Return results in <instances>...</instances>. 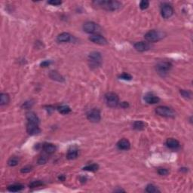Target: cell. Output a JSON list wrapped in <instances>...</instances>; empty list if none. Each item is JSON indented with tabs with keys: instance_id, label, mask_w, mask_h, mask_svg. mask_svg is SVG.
I'll use <instances>...</instances> for the list:
<instances>
[{
	"instance_id": "25",
	"label": "cell",
	"mask_w": 193,
	"mask_h": 193,
	"mask_svg": "<svg viewBox=\"0 0 193 193\" xmlns=\"http://www.w3.org/2000/svg\"><path fill=\"white\" fill-rule=\"evenodd\" d=\"M58 111L60 113L64 114V115H66V114H68L70 112L71 109L69 108L68 106H66V105H63V106H60L58 107Z\"/></svg>"
},
{
	"instance_id": "33",
	"label": "cell",
	"mask_w": 193,
	"mask_h": 193,
	"mask_svg": "<svg viewBox=\"0 0 193 193\" xmlns=\"http://www.w3.org/2000/svg\"><path fill=\"white\" fill-rule=\"evenodd\" d=\"M48 4H50V5H52V6H60V5H61V3H62V2L61 1H57V0H52V1H49V2H48Z\"/></svg>"
},
{
	"instance_id": "37",
	"label": "cell",
	"mask_w": 193,
	"mask_h": 193,
	"mask_svg": "<svg viewBox=\"0 0 193 193\" xmlns=\"http://www.w3.org/2000/svg\"><path fill=\"white\" fill-rule=\"evenodd\" d=\"M33 103H32V102H30V101H28V102H25L24 103H23V106L24 107V108L26 109H29L30 108L31 106H33Z\"/></svg>"
},
{
	"instance_id": "21",
	"label": "cell",
	"mask_w": 193,
	"mask_h": 193,
	"mask_svg": "<svg viewBox=\"0 0 193 193\" xmlns=\"http://www.w3.org/2000/svg\"><path fill=\"white\" fill-rule=\"evenodd\" d=\"M23 188H24V186L21 184H14L9 186L8 187V190L9 192H17L21 191Z\"/></svg>"
},
{
	"instance_id": "17",
	"label": "cell",
	"mask_w": 193,
	"mask_h": 193,
	"mask_svg": "<svg viewBox=\"0 0 193 193\" xmlns=\"http://www.w3.org/2000/svg\"><path fill=\"white\" fill-rule=\"evenodd\" d=\"M57 39L60 42H68L71 40V35L68 33H62L58 35Z\"/></svg>"
},
{
	"instance_id": "12",
	"label": "cell",
	"mask_w": 193,
	"mask_h": 193,
	"mask_svg": "<svg viewBox=\"0 0 193 193\" xmlns=\"http://www.w3.org/2000/svg\"><path fill=\"white\" fill-rule=\"evenodd\" d=\"M144 100L149 104H156L159 102L160 99L158 96H156L153 93H147L144 96Z\"/></svg>"
},
{
	"instance_id": "23",
	"label": "cell",
	"mask_w": 193,
	"mask_h": 193,
	"mask_svg": "<svg viewBox=\"0 0 193 193\" xmlns=\"http://www.w3.org/2000/svg\"><path fill=\"white\" fill-rule=\"evenodd\" d=\"M134 128L136 130H138V131H141V130H144L146 128V124L142 122V121H136L133 124Z\"/></svg>"
},
{
	"instance_id": "38",
	"label": "cell",
	"mask_w": 193,
	"mask_h": 193,
	"mask_svg": "<svg viewBox=\"0 0 193 193\" xmlns=\"http://www.w3.org/2000/svg\"><path fill=\"white\" fill-rule=\"evenodd\" d=\"M121 106L122 107V108H127L129 106V104H128L127 102H122V103H121Z\"/></svg>"
},
{
	"instance_id": "32",
	"label": "cell",
	"mask_w": 193,
	"mask_h": 193,
	"mask_svg": "<svg viewBox=\"0 0 193 193\" xmlns=\"http://www.w3.org/2000/svg\"><path fill=\"white\" fill-rule=\"evenodd\" d=\"M158 173L160 175H167L169 173V171L166 168H159L158 170Z\"/></svg>"
},
{
	"instance_id": "19",
	"label": "cell",
	"mask_w": 193,
	"mask_h": 193,
	"mask_svg": "<svg viewBox=\"0 0 193 193\" xmlns=\"http://www.w3.org/2000/svg\"><path fill=\"white\" fill-rule=\"evenodd\" d=\"M43 149L48 154H52L56 151V146L52 144H45L43 146Z\"/></svg>"
},
{
	"instance_id": "4",
	"label": "cell",
	"mask_w": 193,
	"mask_h": 193,
	"mask_svg": "<svg viewBox=\"0 0 193 193\" xmlns=\"http://www.w3.org/2000/svg\"><path fill=\"white\" fill-rule=\"evenodd\" d=\"M156 112L157 115L167 118H174L176 115L175 112L171 108L163 106H158L156 109Z\"/></svg>"
},
{
	"instance_id": "7",
	"label": "cell",
	"mask_w": 193,
	"mask_h": 193,
	"mask_svg": "<svg viewBox=\"0 0 193 193\" xmlns=\"http://www.w3.org/2000/svg\"><path fill=\"white\" fill-rule=\"evenodd\" d=\"M87 119L90 122H98L100 121L101 119L100 112V110H97V109L90 110L87 114Z\"/></svg>"
},
{
	"instance_id": "10",
	"label": "cell",
	"mask_w": 193,
	"mask_h": 193,
	"mask_svg": "<svg viewBox=\"0 0 193 193\" xmlns=\"http://www.w3.org/2000/svg\"><path fill=\"white\" fill-rule=\"evenodd\" d=\"M27 131L30 135H36L41 132V129L39 128V124L28 122L27 124Z\"/></svg>"
},
{
	"instance_id": "9",
	"label": "cell",
	"mask_w": 193,
	"mask_h": 193,
	"mask_svg": "<svg viewBox=\"0 0 193 193\" xmlns=\"http://www.w3.org/2000/svg\"><path fill=\"white\" fill-rule=\"evenodd\" d=\"M161 16L165 19L170 18L174 14V8L169 4H165L161 8Z\"/></svg>"
},
{
	"instance_id": "24",
	"label": "cell",
	"mask_w": 193,
	"mask_h": 193,
	"mask_svg": "<svg viewBox=\"0 0 193 193\" xmlns=\"http://www.w3.org/2000/svg\"><path fill=\"white\" fill-rule=\"evenodd\" d=\"M99 168V166L97 164H92V165H89L88 166H85L83 168L84 170H87V171L90 172H94L97 171Z\"/></svg>"
},
{
	"instance_id": "20",
	"label": "cell",
	"mask_w": 193,
	"mask_h": 193,
	"mask_svg": "<svg viewBox=\"0 0 193 193\" xmlns=\"http://www.w3.org/2000/svg\"><path fill=\"white\" fill-rule=\"evenodd\" d=\"M78 150L76 149L73 148V149H69L67 154H66V158H67L69 160H73L78 157Z\"/></svg>"
},
{
	"instance_id": "35",
	"label": "cell",
	"mask_w": 193,
	"mask_h": 193,
	"mask_svg": "<svg viewBox=\"0 0 193 193\" xmlns=\"http://www.w3.org/2000/svg\"><path fill=\"white\" fill-rule=\"evenodd\" d=\"M52 64V62L50 60H45L41 64L42 67H47L48 66H50V64Z\"/></svg>"
},
{
	"instance_id": "27",
	"label": "cell",
	"mask_w": 193,
	"mask_h": 193,
	"mask_svg": "<svg viewBox=\"0 0 193 193\" xmlns=\"http://www.w3.org/2000/svg\"><path fill=\"white\" fill-rule=\"evenodd\" d=\"M146 190L147 192H149V193H155V192H159V190H158V189L157 187H156V186H154V185L152 184H149L148 186H146Z\"/></svg>"
},
{
	"instance_id": "11",
	"label": "cell",
	"mask_w": 193,
	"mask_h": 193,
	"mask_svg": "<svg viewBox=\"0 0 193 193\" xmlns=\"http://www.w3.org/2000/svg\"><path fill=\"white\" fill-rule=\"evenodd\" d=\"M89 40L91 41L92 42L95 43V44L100 45H104L107 44V41L103 36L98 34H94V35H90L89 37Z\"/></svg>"
},
{
	"instance_id": "8",
	"label": "cell",
	"mask_w": 193,
	"mask_h": 193,
	"mask_svg": "<svg viewBox=\"0 0 193 193\" xmlns=\"http://www.w3.org/2000/svg\"><path fill=\"white\" fill-rule=\"evenodd\" d=\"M172 67V64L170 62H167V61H163V62H160L156 66V69L158 70V72L161 74H165Z\"/></svg>"
},
{
	"instance_id": "28",
	"label": "cell",
	"mask_w": 193,
	"mask_h": 193,
	"mask_svg": "<svg viewBox=\"0 0 193 193\" xmlns=\"http://www.w3.org/2000/svg\"><path fill=\"white\" fill-rule=\"evenodd\" d=\"M149 1H146V0H143V1H141L140 3V9H142V10H145V9H146L147 8L149 7Z\"/></svg>"
},
{
	"instance_id": "3",
	"label": "cell",
	"mask_w": 193,
	"mask_h": 193,
	"mask_svg": "<svg viewBox=\"0 0 193 193\" xmlns=\"http://www.w3.org/2000/svg\"><path fill=\"white\" fill-rule=\"evenodd\" d=\"M89 65L91 68H98L102 64V56L100 53L97 52H91L88 56Z\"/></svg>"
},
{
	"instance_id": "1",
	"label": "cell",
	"mask_w": 193,
	"mask_h": 193,
	"mask_svg": "<svg viewBox=\"0 0 193 193\" xmlns=\"http://www.w3.org/2000/svg\"><path fill=\"white\" fill-rule=\"evenodd\" d=\"M93 3L95 4L96 6H100L101 8L108 10V11H117L122 8V3L118 1H94Z\"/></svg>"
},
{
	"instance_id": "22",
	"label": "cell",
	"mask_w": 193,
	"mask_h": 193,
	"mask_svg": "<svg viewBox=\"0 0 193 193\" xmlns=\"http://www.w3.org/2000/svg\"><path fill=\"white\" fill-rule=\"evenodd\" d=\"M9 101H10V98H9L8 94H6V93H2L0 94V104L2 106L8 104Z\"/></svg>"
},
{
	"instance_id": "16",
	"label": "cell",
	"mask_w": 193,
	"mask_h": 193,
	"mask_svg": "<svg viewBox=\"0 0 193 193\" xmlns=\"http://www.w3.org/2000/svg\"><path fill=\"white\" fill-rule=\"evenodd\" d=\"M27 119L28 120V122L35 123V124H39V119L36 114L33 112H28L27 113Z\"/></svg>"
},
{
	"instance_id": "15",
	"label": "cell",
	"mask_w": 193,
	"mask_h": 193,
	"mask_svg": "<svg viewBox=\"0 0 193 193\" xmlns=\"http://www.w3.org/2000/svg\"><path fill=\"white\" fill-rule=\"evenodd\" d=\"M167 146L171 149H177L180 147V143L174 138H168L166 141Z\"/></svg>"
},
{
	"instance_id": "34",
	"label": "cell",
	"mask_w": 193,
	"mask_h": 193,
	"mask_svg": "<svg viewBox=\"0 0 193 193\" xmlns=\"http://www.w3.org/2000/svg\"><path fill=\"white\" fill-rule=\"evenodd\" d=\"M31 170H32V167L30 166L24 167V168H23L21 169L22 173H28V172L31 171Z\"/></svg>"
},
{
	"instance_id": "36",
	"label": "cell",
	"mask_w": 193,
	"mask_h": 193,
	"mask_svg": "<svg viewBox=\"0 0 193 193\" xmlns=\"http://www.w3.org/2000/svg\"><path fill=\"white\" fill-rule=\"evenodd\" d=\"M47 161V158L45 157V156H42L41 158H39V161H38V163L39 164V165H42V164H45L46 163Z\"/></svg>"
},
{
	"instance_id": "14",
	"label": "cell",
	"mask_w": 193,
	"mask_h": 193,
	"mask_svg": "<svg viewBox=\"0 0 193 193\" xmlns=\"http://www.w3.org/2000/svg\"><path fill=\"white\" fill-rule=\"evenodd\" d=\"M118 147L119 149L122 150H128L131 148V144H130L129 140L127 139H122L119 140L117 144Z\"/></svg>"
},
{
	"instance_id": "2",
	"label": "cell",
	"mask_w": 193,
	"mask_h": 193,
	"mask_svg": "<svg viewBox=\"0 0 193 193\" xmlns=\"http://www.w3.org/2000/svg\"><path fill=\"white\" fill-rule=\"evenodd\" d=\"M165 37V33L161 31H158V30H152L147 32L144 35V38L147 42H158L161 39H162Z\"/></svg>"
},
{
	"instance_id": "29",
	"label": "cell",
	"mask_w": 193,
	"mask_h": 193,
	"mask_svg": "<svg viewBox=\"0 0 193 193\" xmlns=\"http://www.w3.org/2000/svg\"><path fill=\"white\" fill-rule=\"evenodd\" d=\"M43 182L40 180H37V181H33L30 184V188H35V187H38V186H42Z\"/></svg>"
},
{
	"instance_id": "30",
	"label": "cell",
	"mask_w": 193,
	"mask_h": 193,
	"mask_svg": "<svg viewBox=\"0 0 193 193\" xmlns=\"http://www.w3.org/2000/svg\"><path fill=\"white\" fill-rule=\"evenodd\" d=\"M119 78H122V79L128 80V81H129V80L132 79V76H131L130 74H128V73H122V75H120Z\"/></svg>"
},
{
	"instance_id": "31",
	"label": "cell",
	"mask_w": 193,
	"mask_h": 193,
	"mask_svg": "<svg viewBox=\"0 0 193 193\" xmlns=\"http://www.w3.org/2000/svg\"><path fill=\"white\" fill-rule=\"evenodd\" d=\"M180 94L185 98H191V92L186 90H180Z\"/></svg>"
},
{
	"instance_id": "18",
	"label": "cell",
	"mask_w": 193,
	"mask_h": 193,
	"mask_svg": "<svg viewBox=\"0 0 193 193\" xmlns=\"http://www.w3.org/2000/svg\"><path fill=\"white\" fill-rule=\"evenodd\" d=\"M49 76L51 77V78H52L53 80H55V81H57V82H64V78L61 75L59 74L56 71H52L51 73H50Z\"/></svg>"
},
{
	"instance_id": "5",
	"label": "cell",
	"mask_w": 193,
	"mask_h": 193,
	"mask_svg": "<svg viewBox=\"0 0 193 193\" xmlns=\"http://www.w3.org/2000/svg\"><path fill=\"white\" fill-rule=\"evenodd\" d=\"M105 100L107 106L114 108L119 105V98L116 94L113 92H109L105 95Z\"/></svg>"
},
{
	"instance_id": "26",
	"label": "cell",
	"mask_w": 193,
	"mask_h": 193,
	"mask_svg": "<svg viewBox=\"0 0 193 193\" xmlns=\"http://www.w3.org/2000/svg\"><path fill=\"white\" fill-rule=\"evenodd\" d=\"M18 163H19V158L18 157H15V156L10 158L8 161V165L11 167L16 166V165H18Z\"/></svg>"
},
{
	"instance_id": "13",
	"label": "cell",
	"mask_w": 193,
	"mask_h": 193,
	"mask_svg": "<svg viewBox=\"0 0 193 193\" xmlns=\"http://www.w3.org/2000/svg\"><path fill=\"white\" fill-rule=\"evenodd\" d=\"M134 48L136 51L143 52L149 50L150 48V45H149V43L145 42H139L135 43Z\"/></svg>"
},
{
	"instance_id": "6",
	"label": "cell",
	"mask_w": 193,
	"mask_h": 193,
	"mask_svg": "<svg viewBox=\"0 0 193 193\" xmlns=\"http://www.w3.org/2000/svg\"><path fill=\"white\" fill-rule=\"evenodd\" d=\"M83 30H85V32L87 33L94 34L99 33L100 30V27H99V25L97 24L94 22H86L83 26Z\"/></svg>"
}]
</instances>
